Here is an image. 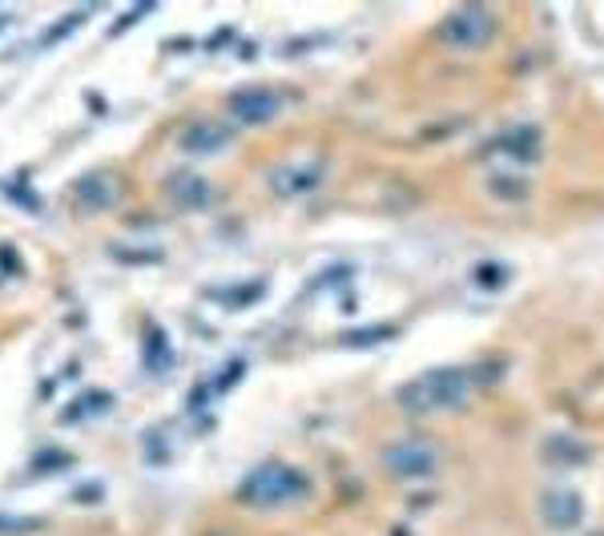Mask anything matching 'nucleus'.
Here are the masks:
<instances>
[{
  "mask_svg": "<svg viewBox=\"0 0 604 536\" xmlns=\"http://www.w3.org/2000/svg\"><path fill=\"white\" fill-rule=\"evenodd\" d=\"M468 396H471L468 367H435V372L411 379V384L399 391V403H403L411 415H432V412H447V408H464Z\"/></svg>",
  "mask_w": 604,
  "mask_h": 536,
  "instance_id": "f257e3e1",
  "label": "nucleus"
},
{
  "mask_svg": "<svg viewBox=\"0 0 604 536\" xmlns=\"http://www.w3.org/2000/svg\"><path fill=\"white\" fill-rule=\"evenodd\" d=\"M310 492L307 476L298 472V468H290V464H259L254 472L242 480V488H238V497L247 500L250 509H283V504H295V500H303Z\"/></svg>",
  "mask_w": 604,
  "mask_h": 536,
  "instance_id": "f03ea898",
  "label": "nucleus"
},
{
  "mask_svg": "<svg viewBox=\"0 0 604 536\" xmlns=\"http://www.w3.org/2000/svg\"><path fill=\"white\" fill-rule=\"evenodd\" d=\"M383 464L399 480H428L440 468V448L432 440H399V444L383 452Z\"/></svg>",
  "mask_w": 604,
  "mask_h": 536,
  "instance_id": "7ed1b4c3",
  "label": "nucleus"
},
{
  "mask_svg": "<svg viewBox=\"0 0 604 536\" xmlns=\"http://www.w3.org/2000/svg\"><path fill=\"white\" fill-rule=\"evenodd\" d=\"M495 33V16L480 4H468V9H456V13L447 16L444 28H440V37L452 45V49H480L488 45Z\"/></svg>",
  "mask_w": 604,
  "mask_h": 536,
  "instance_id": "20e7f679",
  "label": "nucleus"
},
{
  "mask_svg": "<svg viewBox=\"0 0 604 536\" xmlns=\"http://www.w3.org/2000/svg\"><path fill=\"white\" fill-rule=\"evenodd\" d=\"M226 110L238 125H266L274 122V113L283 110V98L274 89H238Z\"/></svg>",
  "mask_w": 604,
  "mask_h": 536,
  "instance_id": "39448f33",
  "label": "nucleus"
},
{
  "mask_svg": "<svg viewBox=\"0 0 604 536\" xmlns=\"http://www.w3.org/2000/svg\"><path fill=\"white\" fill-rule=\"evenodd\" d=\"M540 512H544V524L556 528V533H568V528H577V524L584 521V504H580V497L577 492H568V488L544 492Z\"/></svg>",
  "mask_w": 604,
  "mask_h": 536,
  "instance_id": "423d86ee",
  "label": "nucleus"
},
{
  "mask_svg": "<svg viewBox=\"0 0 604 536\" xmlns=\"http://www.w3.org/2000/svg\"><path fill=\"white\" fill-rule=\"evenodd\" d=\"M322 174H327V166L322 162H286L274 170V194H283V198H298V194H310V190L319 186Z\"/></svg>",
  "mask_w": 604,
  "mask_h": 536,
  "instance_id": "0eeeda50",
  "label": "nucleus"
}]
</instances>
